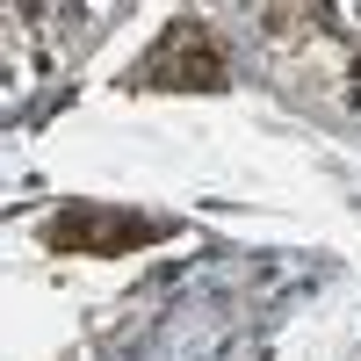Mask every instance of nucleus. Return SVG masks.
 <instances>
[{
	"label": "nucleus",
	"instance_id": "nucleus-1",
	"mask_svg": "<svg viewBox=\"0 0 361 361\" xmlns=\"http://www.w3.org/2000/svg\"><path fill=\"white\" fill-rule=\"evenodd\" d=\"M145 87H224V58H217L209 22L173 15L166 37H159V51L145 58Z\"/></svg>",
	"mask_w": 361,
	"mask_h": 361
},
{
	"label": "nucleus",
	"instance_id": "nucleus-2",
	"mask_svg": "<svg viewBox=\"0 0 361 361\" xmlns=\"http://www.w3.org/2000/svg\"><path fill=\"white\" fill-rule=\"evenodd\" d=\"M152 238V224L130 217V209H102V202H73L44 224V246L51 253H130Z\"/></svg>",
	"mask_w": 361,
	"mask_h": 361
}]
</instances>
